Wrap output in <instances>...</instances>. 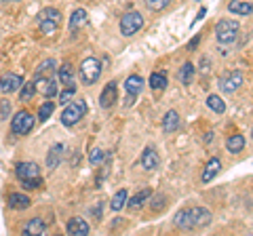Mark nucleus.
Returning a JSON list of instances; mask_svg holds the SVG:
<instances>
[{
	"mask_svg": "<svg viewBox=\"0 0 253 236\" xmlns=\"http://www.w3.org/2000/svg\"><path fill=\"white\" fill-rule=\"evenodd\" d=\"M243 82H245V76H243V72H239V70H232V72H228V74H224L219 78V89L224 91V93H234L236 89H241L243 86Z\"/></svg>",
	"mask_w": 253,
	"mask_h": 236,
	"instance_id": "423d86ee",
	"label": "nucleus"
},
{
	"mask_svg": "<svg viewBox=\"0 0 253 236\" xmlns=\"http://www.w3.org/2000/svg\"><path fill=\"white\" fill-rule=\"evenodd\" d=\"M141 167L146 171H154L156 167H161V156H158V152L152 146H148L144 150V154H141Z\"/></svg>",
	"mask_w": 253,
	"mask_h": 236,
	"instance_id": "9d476101",
	"label": "nucleus"
},
{
	"mask_svg": "<svg viewBox=\"0 0 253 236\" xmlns=\"http://www.w3.org/2000/svg\"><path fill=\"white\" fill-rule=\"evenodd\" d=\"M177 127H179V114L175 112V110H169L163 118V131L173 133V131H177Z\"/></svg>",
	"mask_w": 253,
	"mask_h": 236,
	"instance_id": "4be33fe9",
	"label": "nucleus"
},
{
	"mask_svg": "<svg viewBox=\"0 0 253 236\" xmlns=\"http://www.w3.org/2000/svg\"><path fill=\"white\" fill-rule=\"evenodd\" d=\"M148 84L152 91H165L167 89V72H152L148 78Z\"/></svg>",
	"mask_w": 253,
	"mask_h": 236,
	"instance_id": "aec40b11",
	"label": "nucleus"
},
{
	"mask_svg": "<svg viewBox=\"0 0 253 236\" xmlns=\"http://www.w3.org/2000/svg\"><path fill=\"white\" fill-rule=\"evenodd\" d=\"M53 112H55V104H53V101H44V104L41 106V110H38V120L46 122L51 118Z\"/></svg>",
	"mask_w": 253,
	"mask_h": 236,
	"instance_id": "c756f323",
	"label": "nucleus"
},
{
	"mask_svg": "<svg viewBox=\"0 0 253 236\" xmlns=\"http://www.w3.org/2000/svg\"><path fill=\"white\" fill-rule=\"evenodd\" d=\"M44 232H46V222L42 217H32L26 224V228H23V234H28V236H38Z\"/></svg>",
	"mask_w": 253,
	"mask_h": 236,
	"instance_id": "2eb2a0df",
	"label": "nucleus"
},
{
	"mask_svg": "<svg viewBox=\"0 0 253 236\" xmlns=\"http://www.w3.org/2000/svg\"><path fill=\"white\" fill-rule=\"evenodd\" d=\"M55 72H57V61L49 57V59H44L42 64L36 68L34 78H46V76H53Z\"/></svg>",
	"mask_w": 253,
	"mask_h": 236,
	"instance_id": "6ab92c4d",
	"label": "nucleus"
},
{
	"mask_svg": "<svg viewBox=\"0 0 253 236\" xmlns=\"http://www.w3.org/2000/svg\"><path fill=\"white\" fill-rule=\"evenodd\" d=\"M125 91H126V95L137 97L139 93L144 91V78L137 76V74H131V76L125 80Z\"/></svg>",
	"mask_w": 253,
	"mask_h": 236,
	"instance_id": "ddd939ff",
	"label": "nucleus"
},
{
	"mask_svg": "<svg viewBox=\"0 0 253 236\" xmlns=\"http://www.w3.org/2000/svg\"><path fill=\"white\" fill-rule=\"evenodd\" d=\"M251 137H253V131H251Z\"/></svg>",
	"mask_w": 253,
	"mask_h": 236,
	"instance_id": "ea45409f",
	"label": "nucleus"
},
{
	"mask_svg": "<svg viewBox=\"0 0 253 236\" xmlns=\"http://www.w3.org/2000/svg\"><path fill=\"white\" fill-rule=\"evenodd\" d=\"M36 91H41L46 99H51L57 95V80L53 76H46V78H36Z\"/></svg>",
	"mask_w": 253,
	"mask_h": 236,
	"instance_id": "1a4fd4ad",
	"label": "nucleus"
},
{
	"mask_svg": "<svg viewBox=\"0 0 253 236\" xmlns=\"http://www.w3.org/2000/svg\"><path fill=\"white\" fill-rule=\"evenodd\" d=\"M34 95H36V82H23L19 86V101H23V104L32 101Z\"/></svg>",
	"mask_w": 253,
	"mask_h": 236,
	"instance_id": "bb28decb",
	"label": "nucleus"
},
{
	"mask_svg": "<svg viewBox=\"0 0 253 236\" xmlns=\"http://www.w3.org/2000/svg\"><path fill=\"white\" fill-rule=\"evenodd\" d=\"M199 42H201V36H194V38H192V40H190V42H188V49H190V51H194V46H196V44H199Z\"/></svg>",
	"mask_w": 253,
	"mask_h": 236,
	"instance_id": "58836bf2",
	"label": "nucleus"
},
{
	"mask_svg": "<svg viewBox=\"0 0 253 236\" xmlns=\"http://www.w3.org/2000/svg\"><path fill=\"white\" fill-rule=\"evenodd\" d=\"M106 158H108V154H104V152L99 150V148H93L91 154H89V160H91L93 164H101Z\"/></svg>",
	"mask_w": 253,
	"mask_h": 236,
	"instance_id": "f704fd0d",
	"label": "nucleus"
},
{
	"mask_svg": "<svg viewBox=\"0 0 253 236\" xmlns=\"http://www.w3.org/2000/svg\"><path fill=\"white\" fill-rule=\"evenodd\" d=\"M61 158H63V144H55V146H51L49 154H46V167H49L51 171H53V169H57V167H59V162H61Z\"/></svg>",
	"mask_w": 253,
	"mask_h": 236,
	"instance_id": "a211bd4d",
	"label": "nucleus"
},
{
	"mask_svg": "<svg viewBox=\"0 0 253 236\" xmlns=\"http://www.w3.org/2000/svg\"><path fill=\"white\" fill-rule=\"evenodd\" d=\"M228 11L234 13V15H251L253 13V4L245 2V0H232V2L228 4Z\"/></svg>",
	"mask_w": 253,
	"mask_h": 236,
	"instance_id": "a878e982",
	"label": "nucleus"
},
{
	"mask_svg": "<svg viewBox=\"0 0 253 236\" xmlns=\"http://www.w3.org/2000/svg\"><path fill=\"white\" fill-rule=\"evenodd\" d=\"M169 2H171V0H146L148 9H152V11H163Z\"/></svg>",
	"mask_w": 253,
	"mask_h": 236,
	"instance_id": "c9c22d12",
	"label": "nucleus"
},
{
	"mask_svg": "<svg viewBox=\"0 0 253 236\" xmlns=\"http://www.w3.org/2000/svg\"><path fill=\"white\" fill-rule=\"evenodd\" d=\"M76 97V86H66L61 93H59V104L61 106H66V104H70Z\"/></svg>",
	"mask_w": 253,
	"mask_h": 236,
	"instance_id": "2f4dec72",
	"label": "nucleus"
},
{
	"mask_svg": "<svg viewBox=\"0 0 253 236\" xmlns=\"http://www.w3.org/2000/svg\"><path fill=\"white\" fill-rule=\"evenodd\" d=\"M86 23H89V15H86V11L84 9H76L72 13V17H70V30L74 32V30L86 26Z\"/></svg>",
	"mask_w": 253,
	"mask_h": 236,
	"instance_id": "393cba45",
	"label": "nucleus"
},
{
	"mask_svg": "<svg viewBox=\"0 0 253 236\" xmlns=\"http://www.w3.org/2000/svg\"><path fill=\"white\" fill-rule=\"evenodd\" d=\"M32 129H34V116H32L30 112L21 110V112H17V114L13 116V120H11V131L15 133V135H28Z\"/></svg>",
	"mask_w": 253,
	"mask_h": 236,
	"instance_id": "39448f33",
	"label": "nucleus"
},
{
	"mask_svg": "<svg viewBox=\"0 0 253 236\" xmlns=\"http://www.w3.org/2000/svg\"><path fill=\"white\" fill-rule=\"evenodd\" d=\"M239 32H241V26L234 19H221L215 26V36L221 44H232L236 40V36H239Z\"/></svg>",
	"mask_w": 253,
	"mask_h": 236,
	"instance_id": "f03ea898",
	"label": "nucleus"
},
{
	"mask_svg": "<svg viewBox=\"0 0 253 236\" xmlns=\"http://www.w3.org/2000/svg\"><path fill=\"white\" fill-rule=\"evenodd\" d=\"M57 76H59V82L66 84V86H74V70H72V64H61L57 68Z\"/></svg>",
	"mask_w": 253,
	"mask_h": 236,
	"instance_id": "412c9836",
	"label": "nucleus"
},
{
	"mask_svg": "<svg viewBox=\"0 0 253 236\" xmlns=\"http://www.w3.org/2000/svg\"><path fill=\"white\" fill-rule=\"evenodd\" d=\"M11 114V104H9V99H2L0 101V118H6Z\"/></svg>",
	"mask_w": 253,
	"mask_h": 236,
	"instance_id": "4c0bfd02",
	"label": "nucleus"
},
{
	"mask_svg": "<svg viewBox=\"0 0 253 236\" xmlns=\"http://www.w3.org/2000/svg\"><path fill=\"white\" fill-rule=\"evenodd\" d=\"M101 76V61L95 59V57H89L84 59L81 64V80L83 84H95L99 80Z\"/></svg>",
	"mask_w": 253,
	"mask_h": 236,
	"instance_id": "20e7f679",
	"label": "nucleus"
},
{
	"mask_svg": "<svg viewBox=\"0 0 253 236\" xmlns=\"http://www.w3.org/2000/svg\"><path fill=\"white\" fill-rule=\"evenodd\" d=\"M15 175L21 182V179H34V177H41V167L36 162H19L15 167Z\"/></svg>",
	"mask_w": 253,
	"mask_h": 236,
	"instance_id": "6e6552de",
	"label": "nucleus"
},
{
	"mask_svg": "<svg viewBox=\"0 0 253 236\" xmlns=\"http://www.w3.org/2000/svg\"><path fill=\"white\" fill-rule=\"evenodd\" d=\"M30 204H32V200H30L28 194H23V192H13V194H9V207H11V209L23 211V209H28Z\"/></svg>",
	"mask_w": 253,
	"mask_h": 236,
	"instance_id": "f3484780",
	"label": "nucleus"
},
{
	"mask_svg": "<svg viewBox=\"0 0 253 236\" xmlns=\"http://www.w3.org/2000/svg\"><path fill=\"white\" fill-rule=\"evenodd\" d=\"M23 84V78L15 72H9L4 76H0V91L6 93V95H11V93L19 91V86Z\"/></svg>",
	"mask_w": 253,
	"mask_h": 236,
	"instance_id": "0eeeda50",
	"label": "nucleus"
},
{
	"mask_svg": "<svg viewBox=\"0 0 253 236\" xmlns=\"http://www.w3.org/2000/svg\"><path fill=\"white\" fill-rule=\"evenodd\" d=\"M66 230H68V234H76V236H86L89 234V224L84 222L83 217H72L68 222V226H66Z\"/></svg>",
	"mask_w": 253,
	"mask_h": 236,
	"instance_id": "4468645a",
	"label": "nucleus"
},
{
	"mask_svg": "<svg viewBox=\"0 0 253 236\" xmlns=\"http://www.w3.org/2000/svg\"><path fill=\"white\" fill-rule=\"evenodd\" d=\"M126 198H129V194L126 190H118L114 196H112V202H110V209L112 211H121L125 204H126Z\"/></svg>",
	"mask_w": 253,
	"mask_h": 236,
	"instance_id": "cd10ccee",
	"label": "nucleus"
},
{
	"mask_svg": "<svg viewBox=\"0 0 253 236\" xmlns=\"http://www.w3.org/2000/svg\"><path fill=\"white\" fill-rule=\"evenodd\" d=\"M207 106H209V110H213L215 114H224V112H226V104H224V99H221L219 95H209V97H207Z\"/></svg>",
	"mask_w": 253,
	"mask_h": 236,
	"instance_id": "c85d7f7f",
	"label": "nucleus"
},
{
	"mask_svg": "<svg viewBox=\"0 0 253 236\" xmlns=\"http://www.w3.org/2000/svg\"><path fill=\"white\" fill-rule=\"evenodd\" d=\"M150 196H152V190H150V188H146V190L137 192L135 196L126 198V209H129V211H139V209L150 200Z\"/></svg>",
	"mask_w": 253,
	"mask_h": 236,
	"instance_id": "f8f14e48",
	"label": "nucleus"
},
{
	"mask_svg": "<svg viewBox=\"0 0 253 236\" xmlns=\"http://www.w3.org/2000/svg\"><path fill=\"white\" fill-rule=\"evenodd\" d=\"M84 114H86V104L83 99H74V101H70V104H66V108H63L61 122L66 124V127H74L76 122H81V118Z\"/></svg>",
	"mask_w": 253,
	"mask_h": 236,
	"instance_id": "f257e3e1",
	"label": "nucleus"
},
{
	"mask_svg": "<svg viewBox=\"0 0 253 236\" xmlns=\"http://www.w3.org/2000/svg\"><path fill=\"white\" fill-rule=\"evenodd\" d=\"M150 207H152V211H163L165 209V204H167V198H165L163 194H154V196H150Z\"/></svg>",
	"mask_w": 253,
	"mask_h": 236,
	"instance_id": "72a5a7b5",
	"label": "nucleus"
},
{
	"mask_svg": "<svg viewBox=\"0 0 253 236\" xmlns=\"http://www.w3.org/2000/svg\"><path fill=\"white\" fill-rule=\"evenodd\" d=\"M144 28V15L137 11H129L121 17V34L123 36H135L139 30Z\"/></svg>",
	"mask_w": 253,
	"mask_h": 236,
	"instance_id": "7ed1b4c3",
	"label": "nucleus"
},
{
	"mask_svg": "<svg viewBox=\"0 0 253 236\" xmlns=\"http://www.w3.org/2000/svg\"><path fill=\"white\" fill-rule=\"evenodd\" d=\"M194 72H196V66L192 64V61H186V64L179 68V72H177L179 82L181 84H190V82L194 80Z\"/></svg>",
	"mask_w": 253,
	"mask_h": 236,
	"instance_id": "5701e85b",
	"label": "nucleus"
},
{
	"mask_svg": "<svg viewBox=\"0 0 253 236\" xmlns=\"http://www.w3.org/2000/svg\"><path fill=\"white\" fill-rule=\"evenodd\" d=\"M41 19H53L61 23V13L57 9H53V6H46V9L41 11Z\"/></svg>",
	"mask_w": 253,
	"mask_h": 236,
	"instance_id": "473e14b6",
	"label": "nucleus"
},
{
	"mask_svg": "<svg viewBox=\"0 0 253 236\" xmlns=\"http://www.w3.org/2000/svg\"><path fill=\"white\" fill-rule=\"evenodd\" d=\"M42 179L41 177H34V179H21V186L26 188V190H36V188H41Z\"/></svg>",
	"mask_w": 253,
	"mask_h": 236,
	"instance_id": "e433bc0d",
	"label": "nucleus"
},
{
	"mask_svg": "<svg viewBox=\"0 0 253 236\" xmlns=\"http://www.w3.org/2000/svg\"><path fill=\"white\" fill-rule=\"evenodd\" d=\"M57 28H59V21H53V19H41V32L46 34V36H51L57 32Z\"/></svg>",
	"mask_w": 253,
	"mask_h": 236,
	"instance_id": "7c9ffc66",
	"label": "nucleus"
},
{
	"mask_svg": "<svg viewBox=\"0 0 253 236\" xmlns=\"http://www.w3.org/2000/svg\"><path fill=\"white\" fill-rule=\"evenodd\" d=\"M219 171H221V162H219V158H211V160L207 162V167H205L203 175H201L203 184H211L213 179L217 177V173H219Z\"/></svg>",
	"mask_w": 253,
	"mask_h": 236,
	"instance_id": "dca6fc26",
	"label": "nucleus"
},
{
	"mask_svg": "<svg viewBox=\"0 0 253 236\" xmlns=\"http://www.w3.org/2000/svg\"><path fill=\"white\" fill-rule=\"evenodd\" d=\"M116 82H108L104 86V91H101V95H99V106L104 108V110H110L114 104H116Z\"/></svg>",
	"mask_w": 253,
	"mask_h": 236,
	"instance_id": "9b49d317",
	"label": "nucleus"
},
{
	"mask_svg": "<svg viewBox=\"0 0 253 236\" xmlns=\"http://www.w3.org/2000/svg\"><path fill=\"white\" fill-rule=\"evenodd\" d=\"M226 148H228V152H230V154H239V152H243V150H245V137L241 135V133H234V135L228 137Z\"/></svg>",
	"mask_w": 253,
	"mask_h": 236,
	"instance_id": "b1692460",
	"label": "nucleus"
}]
</instances>
